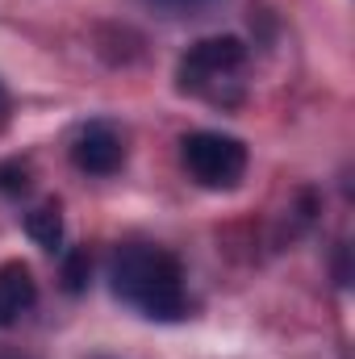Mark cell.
Listing matches in <instances>:
<instances>
[{"label": "cell", "instance_id": "cell-1", "mask_svg": "<svg viewBox=\"0 0 355 359\" xmlns=\"http://www.w3.org/2000/svg\"><path fill=\"white\" fill-rule=\"evenodd\" d=\"M113 297L151 322H180L188 313V276L168 247L126 243L109 259Z\"/></svg>", "mask_w": 355, "mask_h": 359}, {"label": "cell", "instance_id": "cell-2", "mask_svg": "<svg viewBox=\"0 0 355 359\" xmlns=\"http://www.w3.org/2000/svg\"><path fill=\"white\" fill-rule=\"evenodd\" d=\"M247 42L234 34H217V38H201L196 46H188V55L176 67V88L184 96H196L205 104L217 109H234L247 96Z\"/></svg>", "mask_w": 355, "mask_h": 359}, {"label": "cell", "instance_id": "cell-3", "mask_svg": "<svg viewBox=\"0 0 355 359\" xmlns=\"http://www.w3.org/2000/svg\"><path fill=\"white\" fill-rule=\"evenodd\" d=\"M180 163L184 172L192 176V184L209 188V192H226V188H239L247 176V142L234 138V134H222V130H196L180 142Z\"/></svg>", "mask_w": 355, "mask_h": 359}, {"label": "cell", "instance_id": "cell-4", "mask_svg": "<svg viewBox=\"0 0 355 359\" xmlns=\"http://www.w3.org/2000/svg\"><path fill=\"white\" fill-rule=\"evenodd\" d=\"M72 163L84 176H113L126 163V142L109 121H88L72 138Z\"/></svg>", "mask_w": 355, "mask_h": 359}, {"label": "cell", "instance_id": "cell-5", "mask_svg": "<svg viewBox=\"0 0 355 359\" xmlns=\"http://www.w3.org/2000/svg\"><path fill=\"white\" fill-rule=\"evenodd\" d=\"M34 305H38V284H34V271L25 268L21 259L4 264V268H0V326L21 322Z\"/></svg>", "mask_w": 355, "mask_h": 359}, {"label": "cell", "instance_id": "cell-6", "mask_svg": "<svg viewBox=\"0 0 355 359\" xmlns=\"http://www.w3.org/2000/svg\"><path fill=\"white\" fill-rule=\"evenodd\" d=\"M25 230H29L46 251H55V247L63 243V217H59V205H55V201H46L42 209H34V213L25 217Z\"/></svg>", "mask_w": 355, "mask_h": 359}, {"label": "cell", "instance_id": "cell-7", "mask_svg": "<svg viewBox=\"0 0 355 359\" xmlns=\"http://www.w3.org/2000/svg\"><path fill=\"white\" fill-rule=\"evenodd\" d=\"M155 4H168V8H196V4H209V0H155Z\"/></svg>", "mask_w": 355, "mask_h": 359}, {"label": "cell", "instance_id": "cell-8", "mask_svg": "<svg viewBox=\"0 0 355 359\" xmlns=\"http://www.w3.org/2000/svg\"><path fill=\"white\" fill-rule=\"evenodd\" d=\"M8 121V92H4V84H0V126Z\"/></svg>", "mask_w": 355, "mask_h": 359}]
</instances>
